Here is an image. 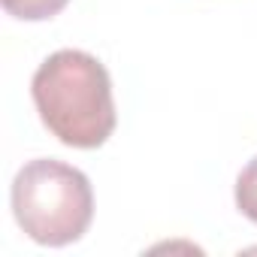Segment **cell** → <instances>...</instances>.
<instances>
[{
    "mask_svg": "<svg viewBox=\"0 0 257 257\" xmlns=\"http://www.w3.org/2000/svg\"><path fill=\"white\" fill-rule=\"evenodd\" d=\"M70 0H4V10L19 22H46L58 16Z\"/></svg>",
    "mask_w": 257,
    "mask_h": 257,
    "instance_id": "3",
    "label": "cell"
},
{
    "mask_svg": "<svg viewBox=\"0 0 257 257\" xmlns=\"http://www.w3.org/2000/svg\"><path fill=\"white\" fill-rule=\"evenodd\" d=\"M13 215L40 245L61 248L82 239L94 218V191L82 170L40 158L19 170L13 182Z\"/></svg>",
    "mask_w": 257,
    "mask_h": 257,
    "instance_id": "2",
    "label": "cell"
},
{
    "mask_svg": "<svg viewBox=\"0 0 257 257\" xmlns=\"http://www.w3.org/2000/svg\"><path fill=\"white\" fill-rule=\"evenodd\" d=\"M236 209L257 224V158H251L236 179Z\"/></svg>",
    "mask_w": 257,
    "mask_h": 257,
    "instance_id": "4",
    "label": "cell"
},
{
    "mask_svg": "<svg viewBox=\"0 0 257 257\" xmlns=\"http://www.w3.org/2000/svg\"><path fill=\"white\" fill-rule=\"evenodd\" d=\"M31 97L49 134L70 149H100L115 131L109 70L82 49L49 55L34 73Z\"/></svg>",
    "mask_w": 257,
    "mask_h": 257,
    "instance_id": "1",
    "label": "cell"
}]
</instances>
